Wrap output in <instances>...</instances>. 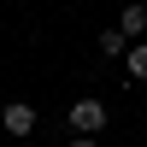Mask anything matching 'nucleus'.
I'll list each match as a JSON object with an SVG mask.
<instances>
[{"label":"nucleus","instance_id":"obj_5","mask_svg":"<svg viewBox=\"0 0 147 147\" xmlns=\"http://www.w3.org/2000/svg\"><path fill=\"white\" fill-rule=\"evenodd\" d=\"M100 47H106V53H129V35H124V30H106Z\"/></svg>","mask_w":147,"mask_h":147},{"label":"nucleus","instance_id":"obj_3","mask_svg":"<svg viewBox=\"0 0 147 147\" xmlns=\"http://www.w3.org/2000/svg\"><path fill=\"white\" fill-rule=\"evenodd\" d=\"M118 30H124V35H141V30H147V6H124Z\"/></svg>","mask_w":147,"mask_h":147},{"label":"nucleus","instance_id":"obj_2","mask_svg":"<svg viewBox=\"0 0 147 147\" xmlns=\"http://www.w3.org/2000/svg\"><path fill=\"white\" fill-rule=\"evenodd\" d=\"M0 124H6V136H35V106L12 100L6 112H0Z\"/></svg>","mask_w":147,"mask_h":147},{"label":"nucleus","instance_id":"obj_1","mask_svg":"<svg viewBox=\"0 0 147 147\" xmlns=\"http://www.w3.org/2000/svg\"><path fill=\"white\" fill-rule=\"evenodd\" d=\"M71 129L100 136V129H106V106H100V100H77V106H71Z\"/></svg>","mask_w":147,"mask_h":147},{"label":"nucleus","instance_id":"obj_6","mask_svg":"<svg viewBox=\"0 0 147 147\" xmlns=\"http://www.w3.org/2000/svg\"><path fill=\"white\" fill-rule=\"evenodd\" d=\"M71 147H100V141H94V136H77V141H71Z\"/></svg>","mask_w":147,"mask_h":147},{"label":"nucleus","instance_id":"obj_4","mask_svg":"<svg viewBox=\"0 0 147 147\" xmlns=\"http://www.w3.org/2000/svg\"><path fill=\"white\" fill-rule=\"evenodd\" d=\"M129 77L147 82V41H129Z\"/></svg>","mask_w":147,"mask_h":147}]
</instances>
